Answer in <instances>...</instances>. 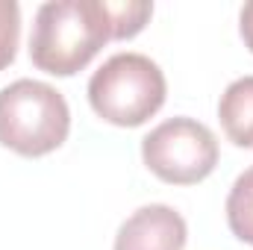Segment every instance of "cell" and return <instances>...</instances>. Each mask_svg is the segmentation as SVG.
I'll list each match as a JSON object with an SVG mask.
<instances>
[{
    "label": "cell",
    "instance_id": "cell-5",
    "mask_svg": "<svg viewBox=\"0 0 253 250\" xmlns=\"http://www.w3.org/2000/svg\"><path fill=\"white\" fill-rule=\"evenodd\" d=\"M189 239L186 218L165 203L135 209L118 227L112 250H183Z\"/></svg>",
    "mask_w": 253,
    "mask_h": 250
},
{
    "label": "cell",
    "instance_id": "cell-7",
    "mask_svg": "<svg viewBox=\"0 0 253 250\" xmlns=\"http://www.w3.org/2000/svg\"><path fill=\"white\" fill-rule=\"evenodd\" d=\"M227 224L239 242L253 245V165L236 177L227 194Z\"/></svg>",
    "mask_w": 253,
    "mask_h": 250
},
{
    "label": "cell",
    "instance_id": "cell-6",
    "mask_svg": "<svg viewBox=\"0 0 253 250\" xmlns=\"http://www.w3.org/2000/svg\"><path fill=\"white\" fill-rule=\"evenodd\" d=\"M218 118L236 147L253 150V77H239L224 88L218 100Z\"/></svg>",
    "mask_w": 253,
    "mask_h": 250
},
{
    "label": "cell",
    "instance_id": "cell-3",
    "mask_svg": "<svg viewBox=\"0 0 253 250\" xmlns=\"http://www.w3.org/2000/svg\"><path fill=\"white\" fill-rule=\"evenodd\" d=\"M168 94L162 68L144 53H115L88 80V103L97 118L115 126H141Z\"/></svg>",
    "mask_w": 253,
    "mask_h": 250
},
{
    "label": "cell",
    "instance_id": "cell-8",
    "mask_svg": "<svg viewBox=\"0 0 253 250\" xmlns=\"http://www.w3.org/2000/svg\"><path fill=\"white\" fill-rule=\"evenodd\" d=\"M106 9L112 21V42L138 36L153 15V3L147 0H106Z\"/></svg>",
    "mask_w": 253,
    "mask_h": 250
},
{
    "label": "cell",
    "instance_id": "cell-4",
    "mask_svg": "<svg viewBox=\"0 0 253 250\" xmlns=\"http://www.w3.org/2000/svg\"><path fill=\"white\" fill-rule=\"evenodd\" d=\"M141 159L150 174L171 186H194L218 165L215 132L194 118H171L141 138Z\"/></svg>",
    "mask_w": 253,
    "mask_h": 250
},
{
    "label": "cell",
    "instance_id": "cell-9",
    "mask_svg": "<svg viewBox=\"0 0 253 250\" xmlns=\"http://www.w3.org/2000/svg\"><path fill=\"white\" fill-rule=\"evenodd\" d=\"M18 39H21V6L15 0H0V71L15 62Z\"/></svg>",
    "mask_w": 253,
    "mask_h": 250
},
{
    "label": "cell",
    "instance_id": "cell-2",
    "mask_svg": "<svg viewBox=\"0 0 253 250\" xmlns=\"http://www.w3.org/2000/svg\"><path fill=\"white\" fill-rule=\"evenodd\" d=\"M71 132V109L62 91L42 80H15L0 88V144L39 159L59 150Z\"/></svg>",
    "mask_w": 253,
    "mask_h": 250
},
{
    "label": "cell",
    "instance_id": "cell-10",
    "mask_svg": "<svg viewBox=\"0 0 253 250\" xmlns=\"http://www.w3.org/2000/svg\"><path fill=\"white\" fill-rule=\"evenodd\" d=\"M239 33H242L245 47L253 53V0L242 6V15H239Z\"/></svg>",
    "mask_w": 253,
    "mask_h": 250
},
{
    "label": "cell",
    "instance_id": "cell-1",
    "mask_svg": "<svg viewBox=\"0 0 253 250\" xmlns=\"http://www.w3.org/2000/svg\"><path fill=\"white\" fill-rule=\"evenodd\" d=\"M112 42L106 0H50L36 12L30 59L53 77H74Z\"/></svg>",
    "mask_w": 253,
    "mask_h": 250
}]
</instances>
